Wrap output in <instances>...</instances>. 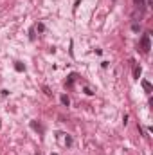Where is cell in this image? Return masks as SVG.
<instances>
[{
  "label": "cell",
  "mask_w": 153,
  "mask_h": 155,
  "mask_svg": "<svg viewBox=\"0 0 153 155\" xmlns=\"http://www.w3.org/2000/svg\"><path fill=\"white\" fill-rule=\"evenodd\" d=\"M141 85H142V88H144V90H146L148 94H150V92H153V87H151V83H150V81L142 79V81H141Z\"/></svg>",
  "instance_id": "cell-5"
},
{
  "label": "cell",
  "mask_w": 153,
  "mask_h": 155,
  "mask_svg": "<svg viewBox=\"0 0 153 155\" xmlns=\"http://www.w3.org/2000/svg\"><path fill=\"white\" fill-rule=\"evenodd\" d=\"M132 31H135V33H139V31H141V27H139V24H133V25H132Z\"/></svg>",
  "instance_id": "cell-10"
},
{
  "label": "cell",
  "mask_w": 153,
  "mask_h": 155,
  "mask_svg": "<svg viewBox=\"0 0 153 155\" xmlns=\"http://www.w3.org/2000/svg\"><path fill=\"white\" fill-rule=\"evenodd\" d=\"M141 72H142V69H141L139 65H135V67H133V78L139 79V78H141Z\"/></svg>",
  "instance_id": "cell-6"
},
{
  "label": "cell",
  "mask_w": 153,
  "mask_h": 155,
  "mask_svg": "<svg viewBox=\"0 0 153 155\" xmlns=\"http://www.w3.org/2000/svg\"><path fill=\"white\" fill-rule=\"evenodd\" d=\"M52 155H58V153H52Z\"/></svg>",
  "instance_id": "cell-16"
},
{
  "label": "cell",
  "mask_w": 153,
  "mask_h": 155,
  "mask_svg": "<svg viewBox=\"0 0 153 155\" xmlns=\"http://www.w3.org/2000/svg\"><path fill=\"white\" fill-rule=\"evenodd\" d=\"M43 92H45V94H47V96H50V94H52V92H50V88H49V87H43Z\"/></svg>",
  "instance_id": "cell-11"
},
{
  "label": "cell",
  "mask_w": 153,
  "mask_h": 155,
  "mask_svg": "<svg viewBox=\"0 0 153 155\" xmlns=\"http://www.w3.org/2000/svg\"><path fill=\"white\" fill-rule=\"evenodd\" d=\"M15 71H16V72H24V71H25V65L20 63V61H16V63H15Z\"/></svg>",
  "instance_id": "cell-7"
},
{
  "label": "cell",
  "mask_w": 153,
  "mask_h": 155,
  "mask_svg": "<svg viewBox=\"0 0 153 155\" xmlns=\"http://www.w3.org/2000/svg\"><path fill=\"white\" fill-rule=\"evenodd\" d=\"M150 49H151V43H150V35H144V36L141 38V51H142L144 54H148V52H150Z\"/></svg>",
  "instance_id": "cell-1"
},
{
  "label": "cell",
  "mask_w": 153,
  "mask_h": 155,
  "mask_svg": "<svg viewBox=\"0 0 153 155\" xmlns=\"http://www.w3.org/2000/svg\"><path fill=\"white\" fill-rule=\"evenodd\" d=\"M85 94H88V96H92V94H94V92H92V90H90V88H88V87H85Z\"/></svg>",
  "instance_id": "cell-12"
},
{
  "label": "cell",
  "mask_w": 153,
  "mask_h": 155,
  "mask_svg": "<svg viewBox=\"0 0 153 155\" xmlns=\"http://www.w3.org/2000/svg\"><path fill=\"white\" fill-rule=\"evenodd\" d=\"M150 2H151V0H133V4H135L139 9H142V11L150 5Z\"/></svg>",
  "instance_id": "cell-2"
},
{
  "label": "cell",
  "mask_w": 153,
  "mask_h": 155,
  "mask_svg": "<svg viewBox=\"0 0 153 155\" xmlns=\"http://www.w3.org/2000/svg\"><path fill=\"white\" fill-rule=\"evenodd\" d=\"M7 155H15V152H9V153H7Z\"/></svg>",
  "instance_id": "cell-15"
},
{
  "label": "cell",
  "mask_w": 153,
  "mask_h": 155,
  "mask_svg": "<svg viewBox=\"0 0 153 155\" xmlns=\"http://www.w3.org/2000/svg\"><path fill=\"white\" fill-rule=\"evenodd\" d=\"M77 74L76 72H72V74H69V78H67V81H65V87H72L74 85V81H76Z\"/></svg>",
  "instance_id": "cell-3"
},
{
  "label": "cell",
  "mask_w": 153,
  "mask_h": 155,
  "mask_svg": "<svg viewBox=\"0 0 153 155\" xmlns=\"http://www.w3.org/2000/svg\"><path fill=\"white\" fill-rule=\"evenodd\" d=\"M122 123H124V126H126V123H128V116H126V114L122 116Z\"/></svg>",
  "instance_id": "cell-14"
},
{
  "label": "cell",
  "mask_w": 153,
  "mask_h": 155,
  "mask_svg": "<svg viewBox=\"0 0 153 155\" xmlns=\"http://www.w3.org/2000/svg\"><path fill=\"white\" fill-rule=\"evenodd\" d=\"M65 144H67V146H70V144H72V137H67V141H65Z\"/></svg>",
  "instance_id": "cell-13"
},
{
  "label": "cell",
  "mask_w": 153,
  "mask_h": 155,
  "mask_svg": "<svg viewBox=\"0 0 153 155\" xmlns=\"http://www.w3.org/2000/svg\"><path fill=\"white\" fill-rule=\"evenodd\" d=\"M31 128H33L34 132H38V134H43V126H41L40 123H36V121H31Z\"/></svg>",
  "instance_id": "cell-4"
},
{
  "label": "cell",
  "mask_w": 153,
  "mask_h": 155,
  "mask_svg": "<svg viewBox=\"0 0 153 155\" xmlns=\"http://www.w3.org/2000/svg\"><path fill=\"white\" fill-rule=\"evenodd\" d=\"M34 29H36L38 33H43V31H45V25H43V24H38V25H36Z\"/></svg>",
  "instance_id": "cell-9"
},
{
  "label": "cell",
  "mask_w": 153,
  "mask_h": 155,
  "mask_svg": "<svg viewBox=\"0 0 153 155\" xmlns=\"http://www.w3.org/2000/svg\"><path fill=\"white\" fill-rule=\"evenodd\" d=\"M60 99H61V103H63L65 107H69V105H70V99H69V96H67V94H63Z\"/></svg>",
  "instance_id": "cell-8"
}]
</instances>
